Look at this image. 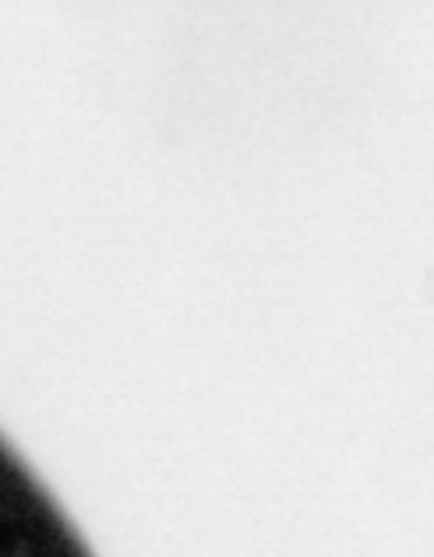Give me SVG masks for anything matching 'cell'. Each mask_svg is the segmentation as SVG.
<instances>
[{
	"instance_id": "cell-1",
	"label": "cell",
	"mask_w": 434,
	"mask_h": 557,
	"mask_svg": "<svg viewBox=\"0 0 434 557\" xmlns=\"http://www.w3.org/2000/svg\"><path fill=\"white\" fill-rule=\"evenodd\" d=\"M0 557H92L78 525L0 434Z\"/></svg>"
}]
</instances>
